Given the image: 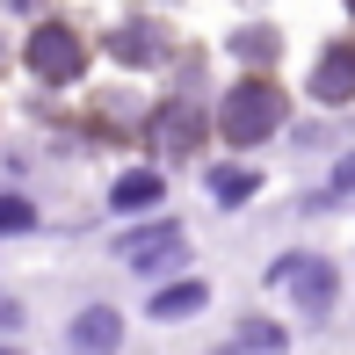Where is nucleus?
I'll list each match as a JSON object with an SVG mask.
<instances>
[{"label": "nucleus", "mask_w": 355, "mask_h": 355, "mask_svg": "<svg viewBox=\"0 0 355 355\" xmlns=\"http://www.w3.org/2000/svg\"><path fill=\"white\" fill-rule=\"evenodd\" d=\"M276 123H283V87L276 80H239L218 102V138L225 145H261Z\"/></svg>", "instance_id": "1"}, {"label": "nucleus", "mask_w": 355, "mask_h": 355, "mask_svg": "<svg viewBox=\"0 0 355 355\" xmlns=\"http://www.w3.org/2000/svg\"><path fill=\"white\" fill-rule=\"evenodd\" d=\"M80 66H87V44H80L66 22H44L37 37H29V73L37 80H73Z\"/></svg>", "instance_id": "2"}, {"label": "nucleus", "mask_w": 355, "mask_h": 355, "mask_svg": "<svg viewBox=\"0 0 355 355\" xmlns=\"http://www.w3.org/2000/svg\"><path fill=\"white\" fill-rule=\"evenodd\" d=\"M268 276L297 290V304H304V312H327V304H334V268H327V261H304V254H290V261H276Z\"/></svg>", "instance_id": "3"}, {"label": "nucleus", "mask_w": 355, "mask_h": 355, "mask_svg": "<svg viewBox=\"0 0 355 355\" xmlns=\"http://www.w3.org/2000/svg\"><path fill=\"white\" fill-rule=\"evenodd\" d=\"M312 94L327 109H341V102H355V44H334L327 58L312 66Z\"/></svg>", "instance_id": "4"}, {"label": "nucleus", "mask_w": 355, "mask_h": 355, "mask_svg": "<svg viewBox=\"0 0 355 355\" xmlns=\"http://www.w3.org/2000/svg\"><path fill=\"white\" fill-rule=\"evenodd\" d=\"M123 261H131V268H167V261H182V225L131 232V239H123Z\"/></svg>", "instance_id": "5"}, {"label": "nucleus", "mask_w": 355, "mask_h": 355, "mask_svg": "<svg viewBox=\"0 0 355 355\" xmlns=\"http://www.w3.org/2000/svg\"><path fill=\"white\" fill-rule=\"evenodd\" d=\"M196 138H203V116L189 102H167L153 116V145H159V153H196Z\"/></svg>", "instance_id": "6"}, {"label": "nucleus", "mask_w": 355, "mask_h": 355, "mask_svg": "<svg viewBox=\"0 0 355 355\" xmlns=\"http://www.w3.org/2000/svg\"><path fill=\"white\" fill-rule=\"evenodd\" d=\"M116 341H123V319L109 312V304H87V312L73 319V348L80 355H116Z\"/></svg>", "instance_id": "7"}, {"label": "nucleus", "mask_w": 355, "mask_h": 355, "mask_svg": "<svg viewBox=\"0 0 355 355\" xmlns=\"http://www.w3.org/2000/svg\"><path fill=\"white\" fill-rule=\"evenodd\" d=\"M203 297H211L203 283H167V290H153V319H189V312H203Z\"/></svg>", "instance_id": "8"}, {"label": "nucleus", "mask_w": 355, "mask_h": 355, "mask_svg": "<svg viewBox=\"0 0 355 355\" xmlns=\"http://www.w3.org/2000/svg\"><path fill=\"white\" fill-rule=\"evenodd\" d=\"M109 203H116V211H145V203H159V174H123V182L109 189Z\"/></svg>", "instance_id": "9"}, {"label": "nucleus", "mask_w": 355, "mask_h": 355, "mask_svg": "<svg viewBox=\"0 0 355 355\" xmlns=\"http://www.w3.org/2000/svg\"><path fill=\"white\" fill-rule=\"evenodd\" d=\"M109 51L131 58V66H145V58H159V44H153V29H145V22H131V29H116V37H109Z\"/></svg>", "instance_id": "10"}, {"label": "nucleus", "mask_w": 355, "mask_h": 355, "mask_svg": "<svg viewBox=\"0 0 355 355\" xmlns=\"http://www.w3.org/2000/svg\"><path fill=\"white\" fill-rule=\"evenodd\" d=\"M211 196H218V203H247V196H254V174L218 167V174H211Z\"/></svg>", "instance_id": "11"}, {"label": "nucleus", "mask_w": 355, "mask_h": 355, "mask_svg": "<svg viewBox=\"0 0 355 355\" xmlns=\"http://www.w3.org/2000/svg\"><path fill=\"white\" fill-rule=\"evenodd\" d=\"M29 225H37V211L22 196H0V232H29Z\"/></svg>", "instance_id": "12"}, {"label": "nucleus", "mask_w": 355, "mask_h": 355, "mask_svg": "<svg viewBox=\"0 0 355 355\" xmlns=\"http://www.w3.org/2000/svg\"><path fill=\"white\" fill-rule=\"evenodd\" d=\"M239 348H254V355H283V327H261V319H254Z\"/></svg>", "instance_id": "13"}, {"label": "nucleus", "mask_w": 355, "mask_h": 355, "mask_svg": "<svg viewBox=\"0 0 355 355\" xmlns=\"http://www.w3.org/2000/svg\"><path fill=\"white\" fill-rule=\"evenodd\" d=\"M239 58H268V29H247V37H239Z\"/></svg>", "instance_id": "14"}, {"label": "nucleus", "mask_w": 355, "mask_h": 355, "mask_svg": "<svg viewBox=\"0 0 355 355\" xmlns=\"http://www.w3.org/2000/svg\"><path fill=\"white\" fill-rule=\"evenodd\" d=\"M355 189V159H341V167H334V182H327V196H348Z\"/></svg>", "instance_id": "15"}, {"label": "nucleus", "mask_w": 355, "mask_h": 355, "mask_svg": "<svg viewBox=\"0 0 355 355\" xmlns=\"http://www.w3.org/2000/svg\"><path fill=\"white\" fill-rule=\"evenodd\" d=\"M0 327H22V304L15 297H0Z\"/></svg>", "instance_id": "16"}, {"label": "nucleus", "mask_w": 355, "mask_h": 355, "mask_svg": "<svg viewBox=\"0 0 355 355\" xmlns=\"http://www.w3.org/2000/svg\"><path fill=\"white\" fill-rule=\"evenodd\" d=\"M225 355H254V348H225Z\"/></svg>", "instance_id": "17"}, {"label": "nucleus", "mask_w": 355, "mask_h": 355, "mask_svg": "<svg viewBox=\"0 0 355 355\" xmlns=\"http://www.w3.org/2000/svg\"><path fill=\"white\" fill-rule=\"evenodd\" d=\"M0 355H15V348H0Z\"/></svg>", "instance_id": "18"}]
</instances>
